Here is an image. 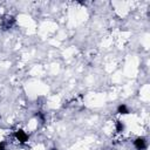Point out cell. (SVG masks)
<instances>
[{"label":"cell","mask_w":150,"mask_h":150,"mask_svg":"<svg viewBox=\"0 0 150 150\" xmlns=\"http://www.w3.org/2000/svg\"><path fill=\"white\" fill-rule=\"evenodd\" d=\"M14 22H15L14 16H12V15H6V16H4L2 20H1V28L5 29V30H6V29H9V28L13 27Z\"/></svg>","instance_id":"obj_1"},{"label":"cell","mask_w":150,"mask_h":150,"mask_svg":"<svg viewBox=\"0 0 150 150\" xmlns=\"http://www.w3.org/2000/svg\"><path fill=\"white\" fill-rule=\"evenodd\" d=\"M14 137H15V139H16L19 143H26V142L28 141V138H29V136H28L23 130H16V131L14 132Z\"/></svg>","instance_id":"obj_2"},{"label":"cell","mask_w":150,"mask_h":150,"mask_svg":"<svg viewBox=\"0 0 150 150\" xmlns=\"http://www.w3.org/2000/svg\"><path fill=\"white\" fill-rule=\"evenodd\" d=\"M134 145H135V148H136L137 150H144V149L146 148V141H145L143 137H138V138L135 139Z\"/></svg>","instance_id":"obj_3"},{"label":"cell","mask_w":150,"mask_h":150,"mask_svg":"<svg viewBox=\"0 0 150 150\" xmlns=\"http://www.w3.org/2000/svg\"><path fill=\"white\" fill-rule=\"evenodd\" d=\"M117 112H118V114H123V115H125V114H129V109L127 108L125 104H121V105L117 108Z\"/></svg>","instance_id":"obj_4"},{"label":"cell","mask_w":150,"mask_h":150,"mask_svg":"<svg viewBox=\"0 0 150 150\" xmlns=\"http://www.w3.org/2000/svg\"><path fill=\"white\" fill-rule=\"evenodd\" d=\"M123 129H124L123 123H122L121 121H117V122H116V131H117V132H121V131H123Z\"/></svg>","instance_id":"obj_5"},{"label":"cell","mask_w":150,"mask_h":150,"mask_svg":"<svg viewBox=\"0 0 150 150\" xmlns=\"http://www.w3.org/2000/svg\"><path fill=\"white\" fill-rule=\"evenodd\" d=\"M0 150H5V144L4 143H0Z\"/></svg>","instance_id":"obj_6"},{"label":"cell","mask_w":150,"mask_h":150,"mask_svg":"<svg viewBox=\"0 0 150 150\" xmlns=\"http://www.w3.org/2000/svg\"><path fill=\"white\" fill-rule=\"evenodd\" d=\"M52 150H56V149H52Z\"/></svg>","instance_id":"obj_7"}]
</instances>
